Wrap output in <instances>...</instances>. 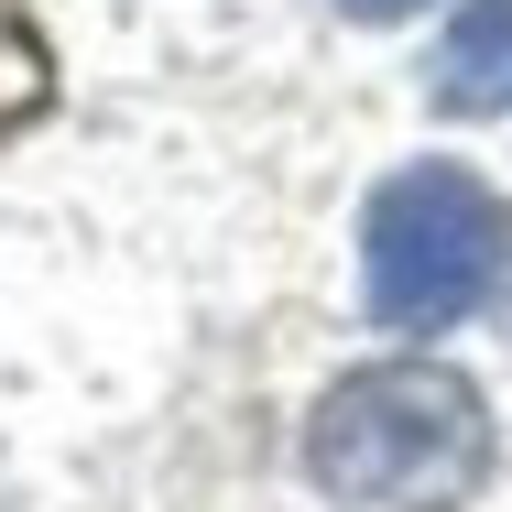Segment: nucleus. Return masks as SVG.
<instances>
[{
  "label": "nucleus",
  "instance_id": "obj_5",
  "mask_svg": "<svg viewBox=\"0 0 512 512\" xmlns=\"http://www.w3.org/2000/svg\"><path fill=\"white\" fill-rule=\"evenodd\" d=\"M349 22H404V11H425V0H338Z\"/></svg>",
  "mask_w": 512,
  "mask_h": 512
},
{
  "label": "nucleus",
  "instance_id": "obj_4",
  "mask_svg": "<svg viewBox=\"0 0 512 512\" xmlns=\"http://www.w3.org/2000/svg\"><path fill=\"white\" fill-rule=\"evenodd\" d=\"M44 99V44L22 33V11L0 0V120H22V109Z\"/></svg>",
  "mask_w": 512,
  "mask_h": 512
},
{
  "label": "nucleus",
  "instance_id": "obj_1",
  "mask_svg": "<svg viewBox=\"0 0 512 512\" xmlns=\"http://www.w3.org/2000/svg\"><path fill=\"white\" fill-rule=\"evenodd\" d=\"M491 469V414L447 360H371L306 414V480L349 512H458Z\"/></svg>",
  "mask_w": 512,
  "mask_h": 512
},
{
  "label": "nucleus",
  "instance_id": "obj_3",
  "mask_svg": "<svg viewBox=\"0 0 512 512\" xmlns=\"http://www.w3.org/2000/svg\"><path fill=\"white\" fill-rule=\"evenodd\" d=\"M425 88H436V109H458V120L512 109V0H469V11L436 33Z\"/></svg>",
  "mask_w": 512,
  "mask_h": 512
},
{
  "label": "nucleus",
  "instance_id": "obj_2",
  "mask_svg": "<svg viewBox=\"0 0 512 512\" xmlns=\"http://www.w3.org/2000/svg\"><path fill=\"white\" fill-rule=\"evenodd\" d=\"M360 273L382 327H458L512 273V207L469 164H404L360 218Z\"/></svg>",
  "mask_w": 512,
  "mask_h": 512
}]
</instances>
